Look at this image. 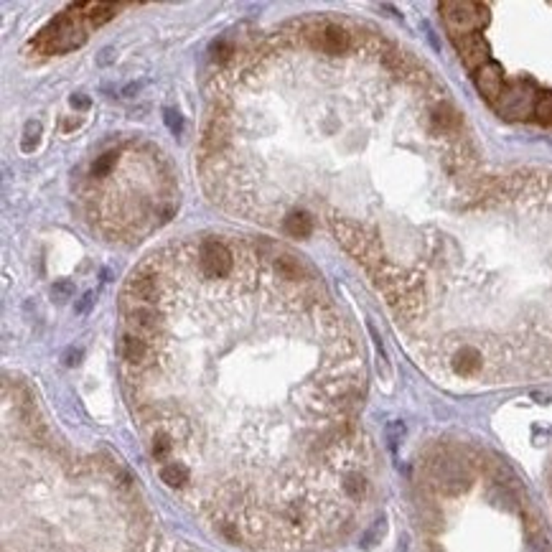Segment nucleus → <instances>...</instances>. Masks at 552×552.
<instances>
[{
	"instance_id": "nucleus-1",
	"label": "nucleus",
	"mask_w": 552,
	"mask_h": 552,
	"mask_svg": "<svg viewBox=\"0 0 552 552\" xmlns=\"http://www.w3.org/2000/svg\"><path fill=\"white\" fill-rule=\"evenodd\" d=\"M328 224H331V231L336 234L338 242L344 244L351 255L367 267L369 273H377V270L385 265V257H382L377 239H374L372 234H367L359 224L346 222V219H336V217H331Z\"/></svg>"
},
{
	"instance_id": "nucleus-2",
	"label": "nucleus",
	"mask_w": 552,
	"mask_h": 552,
	"mask_svg": "<svg viewBox=\"0 0 552 552\" xmlns=\"http://www.w3.org/2000/svg\"><path fill=\"white\" fill-rule=\"evenodd\" d=\"M443 21L453 36L479 33V28L486 24V8L479 3H443Z\"/></svg>"
},
{
	"instance_id": "nucleus-3",
	"label": "nucleus",
	"mask_w": 552,
	"mask_h": 552,
	"mask_svg": "<svg viewBox=\"0 0 552 552\" xmlns=\"http://www.w3.org/2000/svg\"><path fill=\"white\" fill-rule=\"evenodd\" d=\"M196 257H199L202 273L209 278H224L234 267V255L222 239H204L196 249Z\"/></svg>"
},
{
	"instance_id": "nucleus-4",
	"label": "nucleus",
	"mask_w": 552,
	"mask_h": 552,
	"mask_svg": "<svg viewBox=\"0 0 552 552\" xmlns=\"http://www.w3.org/2000/svg\"><path fill=\"white\" fill-rule=\"evenodd\" d=\"M303 36L308 38V43L313 48H318L323 53H331V56L349 51L351 46V33L346 28H341L338 24H318Z\"/></svg>"
},
{
	"instance_id": "nucleus-5",
	"label": "nucleus",
	"mask_w": 552,
	"mask_h": 552,
	"mask_svg": "<svg viewBox=\"0 0 552 552\" xmlns=\"http://www.w3.org/2000/svg\"><path fill=\"white\" fill-rule=\"evenodd\" d=\"M125 316H127L125 321H127L130 333L145 336L150 341H155V336L163 333V316L155 306H127Z\"/></svg>"
},
{
	"instance_id": "nucleus-6",
	"label": "nucleus",
	"mask_w": 552,
	"mask_h": 552,
	"mask_svg": "<svg viewBox=\"0 0 552 552\" xmlns=\"http://www.w3.org/2000/svg\"><path fill=\"white\" fill-rule=\"evenodd\" d=\"M456 41V48L461 51L463 64L469 69H481L484 64H489V46L484 41L481 33H466V36H453Z\"/></svg>"
},
{
	"instance_id": "nucleus-7",
	"label": "nucleus",
	"mask_w": 552,
	"mask_h": 552,
	"mask_svg": "<svg viewBox=\"0 0 552 552\" xmlns=\"http://www.w3.org/2000/svg\"><path fill=\"white\" fill-rule=\"evenodd\" d=\"M474 79H476L479 92L486 97L489 102L496 105V102L501 100V95H504V71H501V66H499L496 61H489V64H484L481 69H476Z\"/></svg>"
},
{
	"instance_id": "nucleus-8",
	"label": "nucleus",
	"mask_w": 552,
	"mask_h": 552,
	"mask_svg": "<svg viewBox=\"0 0 552 552\" xmlns=\"http://www.w3.org/2000/svg\"><path fill=\"white\" fill-rule=\"evenodd\" d=\"M123 359L127 367H135V369L148 367L150 359H153V341L127 331L123 338Z\"/></svg>"
},
{
	"instance_id": "nucleus-9",
	"label": "nucleus",
	"mask_w": 552,
	"mask_h": 552,
	"mask_svg": "<svg viewBox=\"0 0 552 552\" xmlns=\"http://www.w3.org/2000/svg\"><path fill=\"white\" fill-rule=\"evenodd\" d=\"M283 229L291 234V237H308L313 231V222H311L308 214H291L283 219Z\"/></svg>"
},
{
	"instance_id": "nucleus-10",
	"label": "nucleus",
	"mask_w": 552,
	"mask_h": 552,
	"mask_svg": "<svg viewBox=\"0 0 552 552\" xmlns=\"http://www.w3.org/2000/svg\"><path fill=\"white\" fill-rule=\"evenodd\" d=\"M160 479H163L166 486L178 489L189 481V469H186L184 463H166V466L160 469Z\"/></svg>"
},
{
	"instance_id": "nucleus-11",
	"label": "nucleus",
	"mask_w": 552,
	"mask_h": 552,
	"mask_svg": "<svg viewBox=\"0 0 552 552\" xmlns=\"http://www.w3.org/2000/svg\"><path fill=\"white\" fill-rule=\"evenodd\" d=\"M275 270H278V273L283 275L285 280H301V275H303V270H306V267H303L301 262L296 260V257L278 255V257H275Z\"/></svg>"
},
{
	"instance_id": "nucleus-12",
	"label": "nucleus",
	"mask_w": 552,
	"mask_h": 552,
	"mask_svg": "<svg viewBox=\"0 0 552 552\" xmlns=\"http://www.w3.org/2000/svg\"><path fill=\"white\" fill-rule=\"evenodd\" d=\"M479 367H481V356L476 354V351H471V349L461 351V354L456 356V362H453V369H456L458 374H463V377L474 374Z\"/></svg>"
},
{
	"instance_id": "nucleus-13",
	"label": "nucleus",
	"mask_w": 552,
	"mask_h": 552,
	"mask_svg": "<svg viewBox=\"0 0 552 552\" xmlns=\"http://www.w3.org/2000/svg\"><path fill=\"white\" fill-rule=\"evenodd\" d=\"M115 163H118V153L115 150H107V153H102L100 158L92 163V178H105L113 173Z\"/></svg>"
},
{
	"instance_id": "nucleus-14",
	"label": "nucleus",
	"mask_w": 552,
	"mask_h": 552,
	"mask_svg": "<svg viewBox=\"0 0 552 552\" xmlns=\"http://www.w3.org/2000/svg\"><path fill=\"white\" fill-rule=\"evenodd\" d=\"M38 137H41V125L38 123H26V130H24V137H21V150L24 153H31V150L38 145Z\"/></svg>"
},
{
	"instance_id": "nucleus-15",
	"label": "nucleus",
	"mask_w": 552,
	"mask_h": 552,
	"mask_svg": "<svg viewBox=\"0 0 552 552\" xmlns=\"http://www.w3.org/2000/svg\"><path fill=\"white\" fill-rule=\"evenodd\" d=\"M171 448H173V440H171V435L168 433H155V438H153V458L155 461H163V458L171 453Z\"/></svg>"
},
{
	"instance_id": "nucleus-16",
	"label": "nucleus",
	"mask_w": 552,
	"mask_h": 552,
	"mask_svg": "<svg viewBox=\"0 0 552 552\" xmlns=\"http://www.w3.org/2000/svg\"><path fill=\"white\" fill-rule=\"evenodd\" d=\"M534 115L542 123H552V95H542L540 100L534 102Z\"/></svg>"
},
{
	"instance_id": "nucleus-17",
	"label": "nucleus",
	"mask_w": 552,
	"mask_h": 552,
	"mask_svg": "<svg viewBox=\"0 0 552 552\" xmlns=\"http://www.w3.org/2000/svg\"><path fill=\"white\" fill-rule=\"evenodd\" d=\"M163 120H166L168 130H171L173 135H181V132H184V120H181V115L178 113H173V110H163Z\"/></svg>"
},
{
	"instance_id": "nucleus-18",
	"label": "nucleus",
	"mask_w": 552,
	"mask_h": 552,
	"mask_svg": "<svg viewBox=\"0 0 552 552\" xmlns=\"http://www.w3.org/2000/svg\"><path fill=\"white\" fill-rule=\"evenodd\" d=\"M51 296L56 298V301H66V298L74 296V283H69V280H61V283H53Z\"/></svg>"
},
{
	"instance_id": "nucleus-19",
	"label": "nucleus",
	"mask_w": 552,
	"mask_h": 552,
	"mask_svg": "<svg viewBox=\"0 0 552 552\" xmlns=\"http://www.w3.org/2000/svg\"><path fill=\"white\" fill-rule=\"evenodd\" d=\"M92 303H95V293H84L82 301L77 303V308H74V311H77L79 316H84L89 308H92Z\"/></svg>"
},
{
	"instance_id": "nucleus-20",
	"label": "nucleus",
	"mask_w": 552,
	"mask_h": 552,
	"mask_svg": "<svg viewBox=\"0 0 552 552\" xmlns=\"http://www.w3.org/2000/svg\"><path fill=\"white\" fill-rule=\"evenodd\" d=\"M71 107H77V110H87L89 100L84 95H74V97H71Z\"/></svg>"
},
{
	"instance_id": "nucleus-21",
	"label": "nucleus",
	"mask_w": 552,
	"mask_h": 552,
	"mask_svg": "<svg viewBox=\"0 0 552 552\" xmlns=\"http://www.w3.org/2000/svg\"><path fill=\"white\" fill-rule=\"evenodd\" d=\"M79 356H82V351H79V349H69V351H66V359H64V362L71 367V364H77V362H79Z\"/></svg>"
}]
</instances>
